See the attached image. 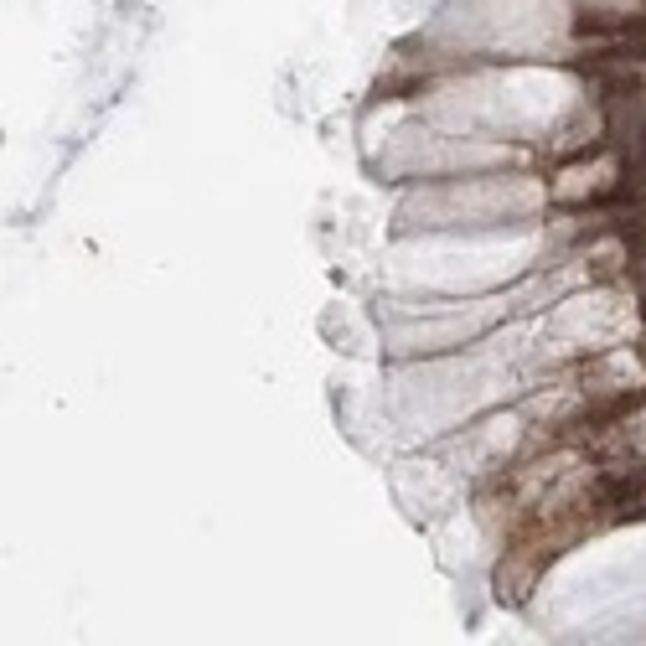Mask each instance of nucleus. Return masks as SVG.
Wrapping results in <instances>:
<instances>
[{"instance_id": "nucleus-1", "label": "nucleus", "mask_w": 646, "mask_h": 646, "mask_svg": "<svg viewBox=\"0 0 646 646\" xmlns=\"http://www.w3.org/2000/svg\"><path fill=\"white\" fill-rule=\"evenodd\" d=\"M600 497L615 502V507H631V502L646 497V476H636V471H631V476H605V481H600Z\"/></svg>"}]
</instances>
